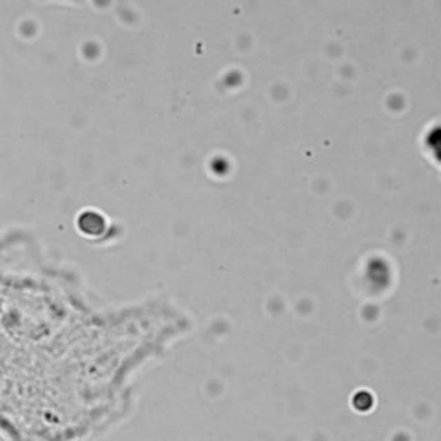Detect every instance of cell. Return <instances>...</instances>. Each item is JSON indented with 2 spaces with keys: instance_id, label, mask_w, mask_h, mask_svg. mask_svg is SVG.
I'll return each instance as SVG.
<instances>
[]
</instances>
